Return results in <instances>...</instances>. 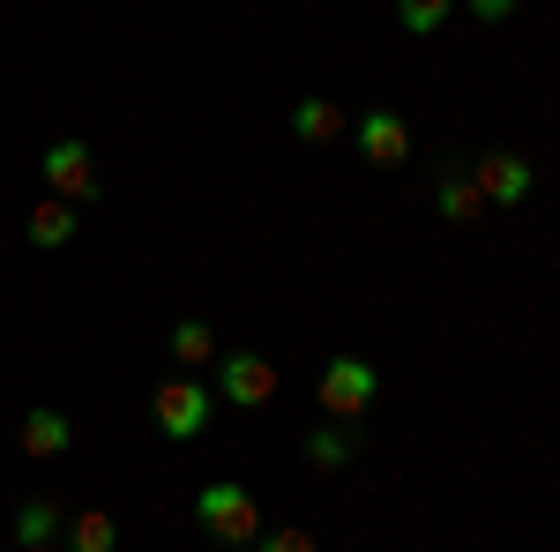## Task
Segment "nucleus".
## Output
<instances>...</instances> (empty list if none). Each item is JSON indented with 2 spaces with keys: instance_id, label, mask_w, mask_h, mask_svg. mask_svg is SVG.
<instances>
[{
  "instance_id": "obj_14",
  "label": "nucleus",
  "mask_w": 560,
  "mask_h": 552,
  "mask_svg": "<svg viewBox=\"0 0 560 552\" xmlns=\"http://www.w3.org/2000/svg\"><path fill=\"white\" fill-rule=\"evenodd\" d=\"M165 351H173L179 374H187V366H217V329H210V321H173Z\"/></svg>"
},
{
  "instance_id": "obj_18",
  "label": "nucleus",
  "mask_w": 560,
  "mask_h": 552,
  "mask_svg": "<svg viewBox=\"0 0 560 552\" xmlns=\"http://www.w3.org/2000/svg\"><path fill=\"white\" fill-rule=\"evenodd\" d=\"M471 15H478V23H509V15H516V0H471Z\"/></svg>"
},
{
  "instance_id": "obj_10",
  "label": "nucleus",
  "mask_w": 560,
  "mask_h": 552,
  "mask_svg": "<svg viewBox=\"0 0 560 552\" xmlns=\"http://www.w3.org/2000/svg\"><path fill=\"white\" fill-rule=\"evenodd\" d=\"M345 128H351V113L337 105V97H300V105H292V134L314 142V150H329Z\"/></svg>"
},
{
  "instance_id": "obj_5",
  "label": "nucleus",
  "mask_w": 560,
  "mask_h": 552,
  "mask_svg": "<svg viewBox=\"0 0 560 552\" xmlns=\"http://www.w3.org/2000/svg\"><path fill=\"white\" fill-rule=\"evenodd\" d=\"M217 396H224L232 411H261V403L277 396V366H269L261 351H217Z\"/></svg>"
},
{
  "instance_id": "obj_12",
  "label": "nucleus",
  "mask_w": 560,
  "mask_h": 552,
  "mask_svg": "<svg viewBox=\"0 0 560 552\" xmlns=\"http://www.w3.org/2000/svg\"><path fill=\"white\" fill-rule=\"evenodd\" d=\"M68 552H120V522L105 508H75L68 515Z\"/></svg>"
},
{
  "instance_id": "obj_8",
  "label": "nucleus",
  "mask_w": 560,
  "mask_h": 552,
  "mask_svg": "<svg viewBox=\"0 0 560 552\" xmlns=\"http://www.w3.org/2000/svg\"><path fill=\"white\" fill-rule=\"evenodd\" d=\"M433 210L448 216V224H478V216H486V195H478V179H471L464 157L441 165V179H433Z\"/></svg>"
},
{
  "instance_id": "obj_7",
  "label": "nucleus",
  "mask_w": 560,
  "mask_h": 552,
  "mask_svg": "<svg viewBox=\"0 0 560 552\" xmlns=\"http://www.w3.org/2000/svg\"><path fill=\"white\" fill-rule=\"evenodd\" d=\"M359 157H366L374 172H396L404 157H411V128H404L396 105H366V113H359Z\"/></svg>"
},
{
  "instance_id": "obj_1",
  "label": "nucleus",
  "mask_w": 560,
  "mask_h": 552,
  "mask_svg": "<svg viewBox=\"0 0 560 552\" xmlns=\"http://www.w3.org/2000/svg\"><path fill=\"white\" fill-rule=\"evenodd\" d=\"M195 522L210 530L217 545H232V552H255V538L269 530L255 508V493L247 485H232V478H210L202 493H195Z\"/></svg>"
},
{
  "instance_id": "obj_19",
  "label": "nucleus",
  "mask_w": 560,
  "mask_h": 552,
  "mask_svg": "<svg viewBox=\"0 0 560 552\" xmlns=\"http://www.w3.org/2000/svg\"><path fill=\"white\" fill-rule=\"evenodd\" d=\"M23 552H68V545H23Z\"/></svg>"
},
{
  "instance_id": "obj_4",
  "label": "nucleus",
  "mask_w": 560,
  "mask_h": 552,
  "mask_svg": "<svg viewBox=\"0 0 560 552\" xmlns=\"http://www.w3.org/2000/svg\"><path fill=\"white\" fill-rule=\"evenodd\" d=\"M471 179H478V195H486V210H523V202H530V187H538L530 157H516V150H478Z\"/></svg>"
},
{
  "instance_id": "obj_6",
  "label": "nucleus",
  "mask_w": 560,
  "mask_h": 552,
  "mask_svg": "<svg viewBox=\"0 0 560 552\" xmlns=\"http://www.w3.org/2000/svg\"><path fill=\"white\" fill-rule=\"evenodd\" d=\"M38 172H45V187L60 195V202H97V157H90V142H75V134H60L52 150L38 157Z\"/></svg>"
},
{
  "instance_id": "obj_3",
  "label": "nucleus",
  "mask_w": 560,
  "mask_h": 552,
  "mask_svg": "<svg viewBox=\"0 0 560 552\" xmlns=\"http://www.w3.org/2000/svg\"><path fill=\"white\" fill-rule=\"evenodd\" d=\"M217 411V388H202L195 374H173V381H158V396H150V419H158V433L165 441H202V425H210Z\"/></svg>"
},
{
  "instance_id": "obj_9",
  "label": "nucleus",
  "mask_w": 560,
  "mask_h": 552,
  "mask_svg": "<svg viewBox=\"0 0 560 552\" xmlns=\"http://www.w3.org/2000/svg\"><path fill=\"white\" fill-rule=\"evenodd\" d=\"M68 448H75V425H68V411H52V403L23 411V456L52 463V456H68Z\"/></svg>"
},
{
  "instance_id": "obj_11",
  "label": "nucleus",
  "mask_w": 560,
  "mask_h": 552,
  "mask_svg": "<svg viewBox=\"0 0 560 552\" xmlns=\"http://www.w3.org/2000/svg\"><path fill=\"white\" fill-rule=\"evenodd\" d=\"M23 232H31V247H45V255H52V247H68V239L83 232V216H75V202L45 195L38 210H31V224H23Z\"/></svg>"
},
{
  "instance_id": "obj_2",
  "label": "nucleus",
  "mask_w": 560,
  "mask_h": 552,
  "mask_svg": "<svg viewBox=\"0 0 560 552\" xmlns=\"http://www.w3.org/2000/svg\"><path fill=\"white\" fill-rule=\"evenodd\" d=\"M314 396H322V411L337 425H359L366 411H374V396H382V374L366 366V359H351V351H337L329 366H322V381H314Z\"/></svg>"
},
{
  "instance_id": "obj_16",
  "label": "nucleus",
  "mask_w": 560,
  "mask_h": 552,
  "mask_svg": "<svg viewBox=\"0 0 560 552\" xmlns=\"http://www.w3.org/2000/svg\"><path fill=\"white\" fill-rule=\"evenodd\" d=\"M448 8H456V0H396V23H404L411 38H433V31L448 23Z\"/></svg>"
},
{
  "instance_id": "obj_17",
  "label": "nucleus",
  "mask_w": 560,
  "mask_h": 552,
  "mask_svg": "<svg viewBox=\"0 0 560 552\" xmlns=\"http://www.w3.org/2000/svg\"><path fill=\"white\" fill-rule=\"evenodd\" d=\"M255 552H314V538H306V530H261Z\"/></svg>"
},
{
  "instance_id": "obj_13",
  "label": "nucleus",
  "mask_w": 560,
  "mask_h": 552,
  "mask_svg": "<svg viewBox=\"0 0 560 552\" xmlns=\"http://www.w3.org/2000/svg\"><path fill=\"white\" fill-rule=\"evenodd\" d=\"M351 456H359V433H351V425H314V433H306V463L314 470H345Z\"/></svg>"
},
{
  "instance_id": "obj_15",
  "label": "nucleus",
  "mask_w": 560,
  "mask_h": 552,
  "mask_svg": "<svg viewBox=\"0 0 560 552\" xmlns=\"http://www.w3.org/2000/svg\"><path fill=\"white\" fill-rule=\"evenodd\" d=\"M15 545H60V501H23L15 508Z\"/></svg>"
}]
</instances>
